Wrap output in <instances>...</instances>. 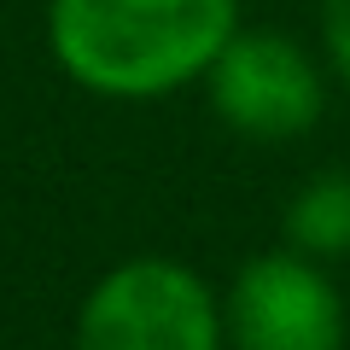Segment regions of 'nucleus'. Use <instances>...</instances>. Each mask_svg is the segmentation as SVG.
Instances as JSON below:
<instances>
[{
	"label": "nucleus",
	"mask_w": 350,
	"mask_h": 350,
	"mask_svg": "<svg viewBox=\"0 0 350 350\" xmlns=\"http://www.w3.org/2000/svg\"><path fill=\"white\" fill-rule=\"evenodd\" d=\"M228 350H345V298L304 251H257L222 298Z\"/></svg>",
	"instance_id": "20e7f679"
},
{
	"label": "nucleus",
	"mask_w": 350,
	"mask_h": 350,
	"mask_svg": "<svg viewBox=\"0 0 350 350\" xmlns=\"http://www.w3.org/2000/svg\"><path fill=\"white\" fill-rule=\"evenodd\" d=\"M321 53L333 76L350 88V0H321Z\"/></svg>",
	"instance_id": "423d86ee"
},
{
	"label": "nucleus",
	"mask_w": 350,
	"mask_h": 350,
	"mask_svg": "<svg viewBox=\"0 0 350 350\" xmlns=\"http://www.w3.org/2000/svg\"><path fill=\"white\" fill-rule=\"evenodd\" d=\"M70 350H228L222 298L181 257H129L88 286Z\"/></svg>",
	"instance_id": "f03ea898"
},
{
	"label": "nucleus",
	"mask_w": 350,
	"mask_h": 350,
	"mask_svg": "<svg viewBox=\"0 0 350 350\" xmlns=\"http://www.w3.org/2000/svg\"><path fill=\"white\" fill-rule=\"evenodd\" d=\"M286 245L315 262L350 257V170H321L286 204Z\"/></svg>",
	"instance_id": "39448f33"
},
{
	"label": "nucleus",
	"mask_w": 350,
	"mask_h": 350,
	"mask_svg": "<svg viewBox=\"0 0 350 350\" xmlns=\"http://www.w3.org/2000/svg\"><path fill=\"white\" fill-rule=\"evenodd\" d=\"M239 0H47V47L100 100H163L204 82Z\"/></svg>",
	"instance_id": "f257e3e1"
},
{
	"label": "nucleus",
	"mask_w": 350,
	"mask_h": 350,
	"mask_svg": "<svg viewBox=\"0 0 350 350\" xmlns=\"http://www.w3.org/2000/svg\"><path fill=\"white\" fill-rule=\"evenodd\" d=\"M204 100L234 135L280 146V140H298L321 123L327 76L304 41L239 24L204 70Z\"/></svg>",
	"instance_id": "7ed1b4c3"
}]
</instances>
